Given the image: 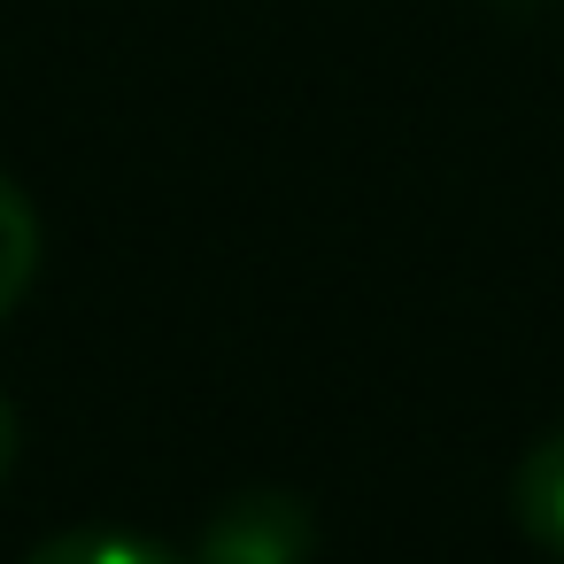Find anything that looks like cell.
Instances as JSON below:
<instances>
[{
	"label": "cell",
	"mask_w": 564,
	"mask_h": 564,
	"mask_svg": "<svg viewBox=\"0 0 564 564\" xmlns=\"http://www.w3.org/2000/svg\"><path fill=\"white\" fill-rule=\"evenodd\" d=\"M310 556H317V510L294 487H240L194 533V564H310Z\"/></svg>",
	"instance_id": "1"
},
{
	"label": "cell",
	"mask_w": 564,
	"mask_h": 564,
	"mask_svg": "<svg viewBox=\"0 0 564 564\" xmlns=\"http://www.w3.org/2000/svg\"><path fill=\"white\" fill-rule=\"evenodd\" d=\"M510 510H518L525 541H541V549L564 556V425L541 433V441L518 456V471H510Z\"/></svg>",
	"instance_id": "2"
},
{
	"label": "cell",
	"mask_w": 564,
	"mask_h": 564,
	"mask_svg": "<svg viewBox=\"0 0 564 564\" xmlns=\"http://www.w3.org/2000/svg\"><path fill=\"white\" fill-rule=\"evenodd\" d=\"M32 279H40V209L9 171H0V317L32 294Z\"/></svg>",
	"instance_id": "3"
},
{
	"label": "cell",
	"mask_w": 564,
	"mask_h": 564,
	"mask_svg": "<svg viewBox=\"0 0 564 564\" xmlns=\"http://www.w3.org/2000/svg\"><path fill=\"white\" fill-rule=\"evenodd\" d=\"M24 564H194V556H178V549H163V541H148V533L78 525V533H55V541H40Z\"/></svg>",
	"instance_id": "4"
},
{
	"label": "cell",
	"mask_w": 564,
	"mask_h": 564,
	"mask_svg": "<svg viewBox=\"0 0 564 564\" xmlns=\"http://www.w3.org/2000/svg\"><path fill=\"white\" fill-rule=\"evenodd\" d=\"M9 464H17V410L0 394V479H9Z\"/></svg>",
	"instance_id": "5"
}]
</instances>
